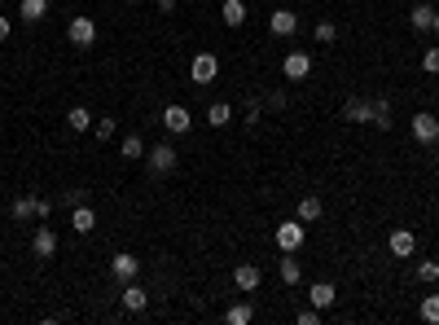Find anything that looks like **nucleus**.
<instances>
[{
  "label": "nucleus",
  "mask_w": 439,
  "mask_h": 325,
  "mask_svg": "<svg viewBox=\"0 0 439 325\" xmlns=\"http://www.w3.org/2000/svg\"><path fill=\"white\" fill-rule=\"evenodd\" d=\"M48 211H53V198H36V220H48Z\"/></svg>",
  "instance_id": "nucleus-37"
},
{
  "label": "nucleus",
  "mask_w": 439,
  "mask_h": 325,
  "mask_svg": "<svg viewBox=\"0 0 439 325\" xmlns=\"http://www.w3.org/2000/svg\"><path fill=\"white\" fill-rule=\"evenodd\" d=\"M260 119H264V106H260V102H250V106H246V114H242V123L255 132V128H260Z\"/></svg>",
  "instance_id": "nucleus-32"
},
{
  "label": "nucleus",
  "mask_w": 439,
  "mask_h": 325,
  "mask_svg": "<svg viewBox=\"0 0 439 325\" xmlns=\"http://www.w3.org/2000/svg\"><path fill=\"white\" fill-rule=\"evenodd\" d=\"M277 246H281V251H299V246H303V238H307V229H303V220L295 215V220H286V224H277Z\"/></svg>",
  "instance_id": "nucleus-4"
},
{
  "label": "nucleus",
  "mask_w": 439,
  "mask_h": 325,
  "mask_svg": "<svg viewBox=\"0 0 439 325\" xmlns=\"http://www.w3.org/2000/svg\"><path fill=\"white\" fill-rule=\"evenodd\" d=\"M5 40H9V18L0 14V44H5Z\"/></svg>",
  "instance_id": "nucleus-39"
},
{
  "label": "nucleus",
  "mask_w": 439,
  "mask_h": 325,
  "mask_svg": "<svg viewBox=\"0 0 439 325\" xmlns=\"http://www.w3.org/2000/svg\"><path fill=\"white\" fill-rule=\"evenodd\" d=\"M92 123H97V119L88 114V106H70V110H66V128H70V132H88Z\"/></svg>",
  "instance_id": "nucleus-20"
},
{
  "label": "nucleus",
  "mask_w": 439,
  "mask_h": 325,
  "mask_svg": "<svg viewBox=\"0 0 439 325\" xmlns=\"http://www.w3.org/2000/svg\"><path fill=\"white\" fill-rule=\"evenodd\" d=\"M264 106H268V110H286V92H281V88H273V92L264 97Z\"/></svg>",
  "instance_id": "nucleus-35"
},
{
  "label": "nucleus",
  "mask_w": 439,
  "mask_h": 325,
  "mask_svg": "<svg viewBox=\"0 0 439 325\" xmlns=\"http://www.w3.org/2000/svg\"><path fill=\"white\" fill-rule=\"evenodd\" d=\"M31 255H36V260H53V255H58V233L48 229V224H40V229H36V238H31Z\"/></svg>",
  "instance_id": "nucleus-7"
},
{
  "label": "nucleus",
  "mask_w": 439,
  "mask_h": 325,
  "mask_svg": "<svg viewBox=\"0 0 439 325\" xmlns=\"http://www.w3.org/2000/svg\"><path fill=\"white\" fill-rule=\"evenodd\" d=\"M391 102H386V97H374V128L378 132H391Z\"/></svg>",
  "instance_id": "nucleus-22"
},
{
  "label": "nucleus",
  "mask_w": 439,
  "mask_h": 325,
  "mask_svg": "<svg viewBox=\"0 0 439 325\" xmlns=\"http://www.w3.org/2000/svg\"><path fill=\"white\" fill-rule=\"evenodd\" d=\"M343 119L347 123H374V102H365V97H347Z\"/></svg>",
  "instance_id": "nucleus-13"
},
{
  "label": "nucleus",
  "mask_w": 439,
  "mask_h": 325,
  "mask_svg": "<svg viewBox=\"0 0 439 325\" xmlns=\"http://www.w3.org/2000/svg\"><path fill=\"white\" fill-rule=\"evenodd\" d=\"M260 282H264V272H260V264H238V268H233V286H238L242 294H250V290H260Z\"/></svg>",
  "instance_id": "nucleus-10"
},
{
  "label": "nucleus",
  "mask_w": 439,
  "mask_h": 325,
  "mask_svg": "<svg viewBox=\"0 0 439 325\" xmlns=\"http://www.w3.org/2000/svg\"><path fill=\"white\" fill-rule=\"evenodd\" d=\"M422 70H426V75H439V48H426V53H422Z\"/></svg>",
  "instance_id": "nucleus-33"
},
{
  "label": "nucleus",
  "mask_w": 439,
  "mask_h": 325,
  "mask_svg": "<svg viewBox=\"0 0 439 325\" xmlns=\"http://www.w3.org/2000/svg\"><path fill=\"white\" fill-rule=\"evenodd\" d=\"M119 154L127 159V163H137V159H145V141L132 132V137H123V145H119Z\"/></svg>",
  "instance_id": "nucleus-25"
},
{
  "label": "nucleus",
  "mask_w": 439,
  "mask_h": 325,
  "mask_svg": "<svg viewBox=\"0 0 439 325\" xmlns=\"http://www.w3.org/2000/svg\"><path fill=\"white\" fill-rule=\"evenodd\" d=\"M277 272H281V282H286L290 290L303 282V268H299V260H295V251H281V264H277Z\"/></svg>",
  "instance_id": "nucleus-16"
},
{
  "label": "nucleus",
  "mask_w": 439,
  "mask_h": 325,
  "mask_svg": "<svg viewBox=\"0 0 439 325\" xmlns=\"http://www.w3.org/2000/svg\"><path fill=\"white\" fill-rule=\"evenodd\" d=\"M70 229H75V233H92V229H97V211H92L88 203L70 207Z\"/></svg>",
  "instance_id": "nucleus-15"
},
{
  "label": "nucleus",
  "mask_w": 439,
  "mask_h": 325,
  "mask_svg": "<svg viewBox=\"0 0 439 325\" xmlns=\"http://www.w3.org/2000/svg\"><path fill=\"white\" fill-rule=\"evenodd\" d=\"M321 316H325V312H321V308H303V312H299V316H295V321H299V325H317V321H321Z\"/></svg>",
  "instance_id": "nucleus-36"
},
{
  "label": "nucleus",
  "mask_w": 439,
  "mask_h": 325,
  "mask_svg": "<svg viewBox=\"0 0 439 325\" xmlns=\"http://www.w3.org/2000/svg\"><path fill=\"white\" fill-rule=\"evenodd\" d=\"M123 308L127 312H145L149 308V290L137 286V282H123Z\"/></svg>",
  "instance_id": "nucleus-14"
},
{
  "label": "nucleus",
  "mask_w": 439,
  "mask_h": 325,
  "mask_svg": "<svg viewBox=\"0 0 439 325\" xmlns=\"http://www.w3.org/2000/svg\"><path fill=\"white\" fill-rule=\"evenodd\" d=\"M127 5H141V0H127Z\"/></svg>",
  "instance_id": "nucleus-41"
},
{
  "label": "nucleus",
  "mask_w": 439,
  "mask_h": 325,
  "mask_svg": "<svg viewBox=\"0 0 439 325\" xmlns=\"http://www.w3.org/2000/svg\"><path fill=\"white\" fill-rule=\"evenodd\" d=\"M281 75H286L290 84H299V80H307L312 75V58L303 53V48H290L286 58H281Z\"/></svg>",
  "instance_id": "nucleus-3"
},
{
  "label": "nucleus",
  "mask_w": 439,
  "mask_h": 325,
  "mask_svg": "<svg viewBox=\"0 0 439 325\" xmlns=\"http://www.w3.org/2000/svg\"><path fill=\"white\" fill-rule=\"evenodd\" d=\"M418 316H422V321H430V325H439V294H426V299H422Z\"/></svg>",
  "instance_id": "nucleus-28"
},
{
  "label": "nucleus",
  "mask_w": 439,
  "mask_h": 325,
  "mask_svg": "<svg viewBox=\"0 0 439 325\" xmlns=\"http://www.w3.org/2000/svg\"><path fill=\"white\" fill-rule=\"evenodd\" d=\"M9 215H14L18 224L36 220V193H18V198H14V207H9Z\"/></svg>",
  "instance_id": "nucleus-18"
},
{
  "label": "nucleus",
  "mask_w": 439,
  "mask_h": 325,
  "mask_svg": "<svg viewBox=\"0 0 439 325\" xmlns=\"http://www.w3.org/2000/svg\"><path fill=\"white\" fill-rule=\"evenodd\" d=\"M413 141H422V145H435L439 141V114H430V110H422V114H413Z\"/></svg>",
  "instance_id": "nucleus-5"
},
{
  "label": "nucleus",
  "mask_w": 439,
  "mask_h": 325,
  "mask_svg": "<svg viewBox=\"0 0 439 325\" xmlns=\"http://www.w3.org/2000/svg\"><path fill=\"white\" fill-rule=\"evenodd\" d=\"M418 277H422L426 286H435V282H439V264H435V260H422V264H418Z\"/></svg>",
  "instance_id": "nucleus-31"
},
{
  "label": "nucleus",
  "mask_w": 439,
  "mask_h": 325,
  "mask_svg": "<svg viewBox=\"0 0 439 325\" xmlns=\"http://www.w3.org/2000/svg\"><path fill=\"white\" fill-rule=\"evenodd\" d=\"M386 246H391L396 260H408L413 251H418V238H413L408 229H391V238H386Z\"/></svg>",
  "instance_id": "nucleus-12"
},
{
  "label": "nucleus",
  "mask_w": 439,
  "mask_h": 325,
  "mask_svg": "<svg viewBox=\"0 0 439 325\" xmlns=\"http://www.w3.org/2000/svg\"><path fill=\"white\" fill-rule=\"evenodd\" d=\"M163 128H167L171 137H185V132L194 128V114H189L185 106H167V110H163Z\"/></svg>",
  "instance_id": "nucleus-8"
},
{
  "label": "nucleus",
  "mask_w": 439,
  "mask_h": 325,
  "mask_svg": "<svg viewBox=\"0 0 439 325\" xmlns=\"http://www.w3.org/2000/svg\"><path fill=\"white\" fill-rule=\"evenodd\" d=\"M18 14H22V22H40V18H48V0H22Z\"/></svg>",
  "instance_id": "nucleus-24"
},
{
  "label": "nucleus",
  "mask_w": 439,
  "mask_h": 325,
  "mask_svg": "<svg viewBox=\"0 0 439 325\" xmlns=\"http://www.w3.org/2000/svg\"><path fill=\"white\" fill-rule=\"evenodd\" d=\"M307 299H312V308L329 312V308H334V299H339V290H334L329 282H317V286H307Z\"/></svg>",
  "instance_id": "nucleus-17"
},
{
  "label": "nucleus",
  "mask_w": 439,
  "mask_h": 325,
  "mask_svg": "<svg viewBox=\"0 0 439 325\" xmlns=\"http://www.w3.org/2000/svg\"><path fill=\"white\" fill-rule=\"evenodd\" d=\"M66 40H70L75 48H92V44H97V22H92L88 14H75V18L66 22Z\"/></svg>",
  "instance_id": "nucleus-2"
},
{
  "label": "nucleus",
  "mask_w": 439,
  "mask_h": 325,
  "mask_svg": "<svg viewBox=\"0 0 439 325\" xmlns=\"http://www.w3.org/2000/svg\"><path fill=\"white\" fill-rule=\"evenodd\" d=\"M268 31H273V36H295V31H299V14L273 9V14H268Z\"/></svg>",
  "instance_id": "nucleus-11"
},
{
  "label": "nucleus",
  "mask_w": 439,
  "mask_h": 325,
  "mask_svg": "<svg viewBox=\"0 0 439 325\" xmlns=\"http://www.w3.org/2000/svg\"><path fill=\"white\" fill-rule=\"evenodd\" d=\"M430 22H435V9H430V5H413V9H408V27H413V31H430Z\"/></svg>",
  "instance_id": "nucleus-23"
},
{
  "label": "nucleus",
  "mask_w": 439,
  "mask_h": 325,
  "mask_svg": "<svg viewBox=\"0 0 439 325\" xmlns=\"http://www.w3.org/2000/svg\"><path fill=\"white\" fill-rule=\"evenodd\" d=\"M312 36H317V44H334V40H339V27H334V22H329V18H321Z\"/></svg>",
  "instance_id": "nucleus-29"
},
{
  "label": "nucleus",
  "mask_w": 439,
  "mask_h": 325,
  "mask_svg": "<svg viewBox=\"0 0 439 325\" xmlns=\"http://www.w3.org/2000/svg\"><path fill=\"white\" fill-rule=\"evenodd\" d=\"M216 75H220V58H216V53H198V58L189 62V80H194V84H211Z\"/></svg>",
  "instance_id": "nucleus-6"
},
{
  "label": "nucleus",
  "mask_w": 439,
  "mask_h": 325,
  "mask_svg": "<svg viewBox=\"0 0 439 325\" xmlns=\"http://www.w3.org/2000/svg\"><path fill=\"white\" fill-rule=\"evenodd\" d=\"M110 272H115V282H137V277H141V260L127 255V251H119V255L110 260Z\"/></svg>",
  "instance_id": "nucleus-9"
},
{
  "label": "nucleus",
  "mask_w": 439,
  "mask_h": 325,
  "mask_svg": "<svg viewBox=\"0 0 439 325\" xmlns=\"http://www.w3.org/2000/svg\"><path fill=\"white\" fill-rule=\"evenodd\" d=\"M321 215H325L321 198H303V203H299V220H303V224H312V220H321Z\"/></svg>",
  "instance_id": "nucleus-26"
},
{
  "label": "nucleus",
  "mask_w": 439,
  "mask_h": 325,
  "mask_svg": "<svg viewBox=\"0 0 439 325\" xmlns=\"http://www.w3.org/2000/svg\"><path fill=\"white\" fill-rule=\"evenodd\" d=\"M220 18H224V27H242V22H246V5H242V0H224Z\"/></svg>",
  "instance_id": "nucleus-21"
},
{
  "label": "nucleus",
  "mask_w": 439,
  "mask_h": 325,
  "mask_svg": "<svg viewBox=\"0 0 439 325\" xmlns=\"http://www.w3.org/2000/svg\"><path fill=\"white\" fill-rule=\"evenodd\" d=\"M176 5H180V0H154V9H159V14H176Z\"/></svg>",
  "instance_id": "nucleus-38"
},
{
  "label": "nucleus",
  "mask_w": 439,
  "mask_h": 325,
  "mask_svg": "<svg viewBox=\"0 0 439 325\" xmlns=\"http://www.w3.org/2000/svg\"><path fill=\"white\" fill-rule=\"evenodd\" d=\"M224 321H228V325H250V321H255V308H250V304H233V308L224 312Z\"/></svg>",
  "instance_id": "nucleus-27"
},
{
  "label": "nucleus",
  "mask_w": 439,
  "mask_h": 325,
  "mask_svg": "<svg viewBox=\"0 0 439 325\" xmlns=\"http://www.w3.org/2000/svg\"><path fill=\"white\" fill-rule=\"evenodd\" d=\"M145 159H149V171H154V176H171L176 163H180V154H176V145H171V141L149 145V149H145Z\"/></svg>",
  "instance_id": "nucleus-1"
},
{
  "label": "nucleus",
  "mask_w": 439,
  "mask_h": 325,
  "mask_svg": "<svg viewBox=\"0 0 439 325\" xmlns=\"http://www.w3.org/2000/svg\"><path fill=\"white\" fill-rule=\"evenodd\" d=\"M62 203H66V207H80V203H88V189H66V193H62Z\"/></svg>",
  "instance_id": "nucleus-34"
},
{
  "label": "nucleus",
  "mask_w": 439,
  "mask_h": 325,
  "mask_svg": "<svg viewBox=\"0 0 439 325\" xmlns=\"http://www.w3.org/2000/svg\"><path fill=\"white\" fill-rule=\"evenodd\" d=\"M206 123H211L216 132L228 128V123H233V106H228V102H211V106H206Z\"/></svg>",
  "instance_id": "nucleus-19"
},
{
  "label": "nucleus",
  "mask_w": 439,
  "mask_h": 325,
  "mask_svg": "<svg viewBox=\"0 0 439 325\" xmlns=\"http://www.w3.org/2000/svg\"><path fill=\"white\" fill-rule=\"evenodd\" d=\"M430 31H435V36H439V9H435V22H430Z\"/></svg>",
  "instance_id": "nucleus-40"
},
{
  "label": "nucleus",
  "mask_w": 439,
  "mask_h": 325,
  "mask_svg": "<svg viewBox=\"0 0 439 325\" xmlns=\"http://www.w3.org/2000/svg\"><path fill=\"white\" fill-rule=\"evenodd\" d=\"M115 123H119L115 114H110V119H97V123H92V132H97V141H115Z\"/></svg>",
  "instance_id": "nucleus-30"
}]
</instances>
